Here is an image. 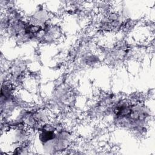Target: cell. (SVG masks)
Masks as SVG:
<instances>
[{
	"instance_id": "6da1fadb",
	"label": "cell",
	"mask_w": 155,
	"mask_h": 155,
	"mask_svg": "<svg viewBox=\"0 0 155 155\" xmlns=\"http://www.w3.org/2000/svg\"><path fill=\"white\" fill-rule=\"evenodd\" d=\"M54 137H55V134L54 131L52 130H42L40 135L41 140L44 142L53 139Z\"/></svg>"
}]
</instances>
